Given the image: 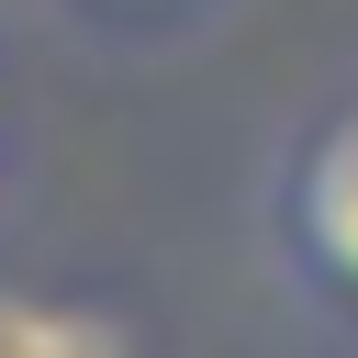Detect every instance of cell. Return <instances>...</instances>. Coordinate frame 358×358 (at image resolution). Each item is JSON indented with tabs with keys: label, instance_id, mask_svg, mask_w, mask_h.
I'll list each match as a JSON object with an SVG mask.
<instances>
[{
	"label": "cell",
	"instance_id": "obj_1",
	"mask_svg": "<svg viewBox=\"0 0 358 358\" xmlns=\"http://www.w3.org/2000/svg\"><path fill=\"white\" fill-rule=\"evenodd\" d=\"M268 235H280V268L358 313V101H336L291 157H280V201H268Z\"/></svg>",
	"mask_w": 358,
	"mask_h": 358
},
{
	"label": "cell",
	"instance_id": "obj_2",
	"mask_svg": "<svg viewBox=\"0 0 358 358\" xmlns=\"http://www.w3.org/2000/svg\"><path fill=\"white\" fill-rule=\"evenodd\" d=\"M0 358H145V347H134V324L112 302H67V291L0 280Z\"/></svg>",
	"mask_w": 358,
	"mask_h": 358
},
{
	"label": "cell",
	"instance_id": "obj_3",
	"mask_svg": "<svg viewBox=\"0 0 358 358\" xmlns=\"http://www.w3.org/2000/svg\"><path fill=\"white\" fill-rule=\"evenodd\" d=\"M90 11H112V0H90ZM123 11H145V0H123Z\"/></svg>",
	"mask_w": 358,
	"mask_h": 358
}]
</instances>
